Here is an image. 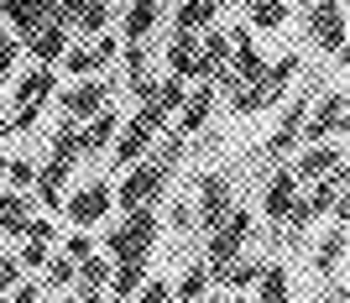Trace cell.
<instances>
[{"label":"cell","mask_w":350,"mask_h":303,"mask_svg":"<svg viewBox=\"0 0 350 303\" xmlns=\"http://www.w3.org/2000/svg\"><path fill=\"white\" fill-rule=\"evenodd\" d=\"M167 178H173V162H162L146 152L142 162H131L126 168V178H120V188H110V199L120 204V209H142V204H157L162 188H167Z\"/></svg>","instance_id":"cell-1"},{"label":"cell","mask_w":350,"mask_h":303,"mask_svg":"<svg viewBox=\"0 0 350 303\" xmlns=\"http://www.w3.org/2000/svg\"><path fill=\"white\" fill-rule=\"evenodd\" d=\"M157 235H162L157 209L142 204V209H126V220L105 235V251H110V261H131V256H146V251L157 246Z\"/></svg>","instance_id":"cell-2"},{"label":"cell","mask_w":350,"mask_h":303,"mask_svg":"<svg viewBox=\"0 0 350 303\" xmlns=\"http://www.w3.org/2000/svg\"><path fill=\"white\" fill-rule=\"evenodd\" d=\"M246 235H251V209L230 204V215L219 220L215 230H209V241H204V267H209V277H215V282L225 277V267H230V261L241 256Z\"/></svg>","instance_id":"cell-3"},{"label":"cell","mask_w":350,"mask_h":303,"mask_svg":"<svg viewBox=\"0 0 350 303\" xmlns=\"http://www.w3.org/2000/svg\"><path fill=\"white\" fill-rule=\"evenodd\" d=\"M304 16H308L314 47L329 53V58H340V53H345V5H340V0H308Z\"/></svg>","instance_id":"cell-4"},{"label":"cell","mask_w":350,"mask_h":303,"mask_svg":"<svg viewBox=\"0 0 350 303\" xmlns=\"http://www.w3.org/2000/svg\"><path fill=\"white\" fill-rule=\"evenodd\" d=\"M110 183H84V188H73V194H63V215H68V225L73 230H94L105 215H110Z\"/></svg>","instance_id":"cell-5"},{"label":"cell","mask_w":350,"mask_h":303,"mask_svg":"<svg viewBox=\"0 0 350 303\" xmlns=\"http://www.w3.org/2000/svg\"><path fill=\"white\" fill-rule=\"evenodd\" d=\"M235 204V183L225 173H204L199 178V204H193V225H204V230H215L219 220L230 215Z\"/></svg>","instance_id":"cell-6"},{"label":"cell","mask_w":350,"mask_h":303,"mask_svg":"<svg viewBox=\"0 0 350 303\" xmlns=\"http://www.w3.org/2000/svg\"><path fill=\"white\" fill-rule=\"evenodd\" d=\"M340 131H350L345 94H324V100L304 116V136H298V146H308V142H329V136H340Z\"/></svg>","instance_id":"cell-7"},{"label":"cell","mask_w":350,"mask_h":303,"mask_svg":"<svg viewBox=\"0 0 350 303\" xmlns=\"http://www.w3.org/2000/svg\"><path fill=\"white\" fill-rule=\"evenodd\" d=\"M152 142H157V126L142 120V116H131L116 131V142H110V162H116V168H131V162H142L146 152H152Z\"/></svg>","instance_id":"cell-8"},{"label":"cell","mask_w":350,"mask_h":303,"mask_svg":"<svg viewBox=\"0 0 350 303\" xmlns=\"http://www.w3.org/2000/svg\"><path fill=\"white\" fill-rule=\"evenodd\" d=\"M68 37L73 31L63 27V21H42V27H31L27 37H16V42H21V53H31V58L42 63V68H53V63L68 53Z\"/></svg>","instance_id":"cell-9"},{"label":"cell","mask_w":350,"mask_h":303,"mask_svg":"<svg viewBox=\"0 0 350 303\" xmlns=\"http://www.w3.org/2000/svg\"><path fill=\"white\" fill-rule=\"evenodd\" d=\"M304 116H308V94H298V100L282 110L278 131L267 136V162H282V157H293V152H298V136H304Z\"/></svg>","instance_id":"cell-10"},{"label":"cell","mask_w":350,"mask_h":303,"mask_svg":"<svg viewBox=\"0 0 350 303\" xmlns=\"http://www.w3.org/2000/svg\"><path fill=\"white\" fill-rule=\"evenodd\" d=\"M116 131H120V116L110 110V105H100L94 116H84V120H79V157H100V152H110Z\"/></svg>","instance_id":"cell-11"},{"label":"cell","mask_w":350,"mask_h":303,"mask_svg":"<svg viewBox=\"0 0 350 303\" xmlns=\"http://www.w3.org/2000/svg\"><path fill=\"white\" fill-rule=\"evenodd\" d=\"M340 162H345V152H340L335 142H308V146H298V157H293V178H298V183H314V178L335 173Z\"/></svg>","instance_id":"cell-12"},{"label":"cell","mask_w":350,"mask_h":303,"mask_svg":"<svg viewBox=\"0 0 350 303\" xmlns=\"http://www.w3.org/2000/svg\"><path fill=\"white\" fill-rule=\"evenodd\" d=\"M31 204H42V209H53L58 215V204H63V194H68V162H58V157H47L42 168H37V178H31Z\"/></svg>","instance_id":"cell-13"},{"label":"cell","mask_w":350,"mask_h":303,"mask_svg":"<svg viewBox=\"0 0 350 303\" xmlns=\"http://www.w3.org/2000/svg\"><path fill=\"white\" fill-rule=\"evenodd\" d=\"M298 178H293V168H278V173L262 183V215L272 220V225H282V215L293 209V199H298Z\"/></svg>","instance_id":"cell-14"},{"label":"cell","mask_w":350,"mask_h":303,"mask_svg":"<svg viewBox=\"0 0 350 303\" xmlns=\"http://www.w3.org/2000/svg\"><path fill=\"white\" fill-rule=\"evenodd\" d=\"M209 116H215V84H199L183 94V105H178V136H199V131L209 126Z\"/></svg>","instance_id":"cell-15"},{"label":"cell","mask_w":350,"mask_h":303,"mask_svg":"<svg viewBox=\"0 0 350 303\" xmlns=\"http://www.w3.org/2000/svg\"><path fill=\"white\" fill-rule=\"evenodd\" d=\"M53 94H58V73L42 68V63L27 68V73H11V100L16 105H47Z\"/></svg>","instance_id":"cell-16"},{"label":"cell","mask_w":350,"mask_h":303,"mask_svg":"<svg viewBox=\"0 0 350 303\" xmlns=\"http://www.w3.org/2000/svg\"><path fill=\"white\" fill-rule=\"evenodd\" d=\"M225 68H230V37L215 31V27H204L199 31V73H193V79H209V84H215Z\"/></svg>","instance_id":"cell-17"},{"label":"cell","mask_w":350,"mask_h":303,"mask_svg":"<svg viewBox=\"0 0 350 303\" xmlns=\"http://www.w3.org/2000/svg\"><path fill=\"white\" fill-rule=\"evenodd\" d=\"M100 105H105V84L94 79V73H89V79H79V84H68V89L58 94V110H63V116H73V120L94 116Z\"/></svg>","instance_id":"cell-18"},{"label":"cell","mask_w":350,"mask_h":303,"mask_svg":"<svg viewBox=\"0 0 350 303\" xmlns=\"http://www.w3.org/2000/svg\"><path fill=\"white\" fill-rule=\"evenodd\" d=\"M167 73H178V79H193V73H199V31H178L173 27V42H167Z\"/></svg>","instance_id":"cell-19"},{"label":"cell","mask_w":350,"mask_h":303,"mask_svg":"<svg viewBox=\"0 0 350 303\" xmlns=\"http://www.w3.org/2000/svg\"><path fill=\"white\" fill-rule=\"evenodd\" d=\"M293 73H298V53H282L278 63H267V68H262V79H256V89H262V100H267V105H278L282 94H288Z\"/></svg>","instance_id":"cell-20"},{"label":"cell","mask_w":350,"mask_h":303,"mask_svg":"<svg viewBox=\"0 0 350 303\" xmlns=\"http://www.w3.org/2000/svg\"><path fill=\"white\" fill-rule=\"evenodd\" d=\"M157 21H162V0H131L126 5V42H146L152 31H157Z\"/></svg>","instance_id":"cell-21"},{"label":"cell","mask_w":350,"mask_h":303,"mask_svg":"<svg viewBox=\"0 0 350 303\" xmlns=\"http://www.w3.org/2000/svg\"><path fill=\"white\" fill-rule=\"evenodd\" d=\"M142 277H146V256L110 261V282H105V293H110V298H131V293L142 288Z\"/></svg>","instance_id":"cell-22"},{"label":"cell","mask_w":350,"mask_h":303,"mask_svg":"<svg viewBox=\"0 0 350 303\" xmlns=\"http://www.w3.org/2000/svg\"><path fill=\"white\" fill-rule=\"evenodd\" d=\"M340 256H345V225H329V230L319 235V251H314L319 277H329V282H335V277H340Z\"/></svg>","instance_id":"cell-23"},{"label":"cell","mask_w":350,"mask_h":303,"mask_svg":"<svg viewBox=\"0 0 350 303\" xmlns=\"http://www.w3.org/2000/svg\"><path fill=\"white\" fill-rule=\"evenodd\" d=\"M251 288H256V303H288V267L282 261H262Z\"/></svg>","instance_id":"cell-24"},{"label":"cell","mask_w":350,"mask_h":303,"mask_svg":"<svg viewBox=\"0 0 350 303\" xmlns=\"http://www.w3.org/2000/svg\"><path fill=\"white\" fill-rule=\"evenodd\" d=\"M27 220H31V194H27V188L0 194V230H5V235H21Z\"/></svg>","instance_id":"cell-25"},{"label":"cell","mask_w":350,"mask_h":303,"mask_svg":"<svg viewBox=\"0 0 350 303\" xmlns=\"http://www.w3.org/2000/svg\"><path fill=\"white\" fill-rule=\"evenodd\" d=\"M215 5L209 0H178V11H173V27L178 31H204V27H215Z\"/></svg>","instance_id":"cell-26"},{"label":"cell","mask_w":350,"mask_h":303,"mask_svg":"<svg viewBox=\"0 0 350 303\" xmlns=\"http://www.w3.org/2000/svg\"><path fill=\"white\" fill-rule=\"evenodd\" d=\"M105 282H110V256H100V251L73 267V288H94V293H100Z\"/></svg>","instance_id":"cell-27"},{"label":"cell","mask_w":350,"mask_h":303,"mask_svg":"<svg viewBox=\"0 0 350 303\" xmlns=\"http://www.w3.org/2000/svg\"><path fill=\"white\" fill-rule=\"evenodd\" d=\"M183 94H189V79H178V73H167L157 89H152V105H157L162 116H178V105H183ZM146 105V100H142Z\"/></svg>","instance_id":"cell-28"},{"label":"cell","mask_w":350,"mask_h":303,"mask_svg":"<svg viewBox=\"0 0 350 303\" xmlns=\"http://www.w3.org/2000/svg\"><path fill=\"white\" fill-rule=\"evenodd\" d=\"M288 21V0H251V31H278Z\"/></svg>","instance_id":"cell-29"},{"label":"cell","mask_w":350,"mask_h":303,"mask_svg":"<svg viewBox=\"0 0 350 303\" xmlns=\"http://www.w3.org/2000/svg\"><path fill=\"white\" fill-rule=\"evenodd\" d=\"M53 157L68 162V168L79 162V120H73V116H63L58 131H53Z\"/></svg>","instance_id":"cell-30"},{"label":"cell","mask_w":350,"mask_h":303,"mask_svg":"<svg viewBox=\"0 0 350 303\" xmlns=\"http://www.w3.org/2000/svg\"><path fill=\"white\" fill-rule=\"evenodd\" d=\"M256 272H262V261H251V256H235L230 267H225V277H219V288H230V293H246L251 282H256Z\"/></svg>","instance_id":"cell-31"},{"label":"cell","mask_w":350,"mask_h":303,"mask_svg":"<svg viewBox=\"0 0 350 303\" xmlns=\"http://www.w3.org/2000/svg\"><path fill=\"white\" fill-rule=\"evenodd\" d=\"M110 27V5L105 0H84V11L73 16V31H84V37H94V31Z\"/></svg>","instance_id":"cell-32"},{"label":"cell","mask_w":350,"mask_h":303,"mask_svg":"<svg viewBox=\"0 0 350 303\" xmlns=\"http://www.w3.org/2000/svg\"><path fill=\"white\" fill-rule=\"evenodd\" d=\"M215 288V277H209L204 261H193L189 272H183V282H178V298H204V293Z\"/></svg>","instance_id":"cell-33"},{"label":"cell","mask_w":350,"mask_h":303,"mask_svg":"<svg viewBox=\"0 0 350 303\" xmlns=\"http://www.w3.org/2000/svg\"><path fill=\"white\" fill-rule=\"evenodd\" d=\"M230 110H235V116H262V110H267L262 89H256V84H235L230 89Z\"/></svg>","instance_id":"cell-34"},{"label":"cell","mask_w":350,"mask_h":303,"mask_svg":"<svg viewBox=\"0 0 350 303\" xmlns=\"http://www.w3.org/2000/svg\"><path fill=\"white\" fill-rule=\"evenodd\" d=\"M73 267H79V261H68V256H47L42 261L47 288H73Z\"/></svg>","instance_id":"cell-35"},{"label":"cell","mask_w":350,"mask_h":303,"mask_svg":"<svg viewBox=\"0 0 350 303\" xmlns=\"http://www.w3.org/2000/svg\"><path fill=\"white\" fill-rule=\"evenodd\" d=\"M136 303H173V282L167 277H142V288L131 293Z\"/></svg>","instance_id":"cell-36"},{"label":"cell","mask_w":350,"mask_h":303,"mask_svg":"<svg viewBox=\"0 0 350 303\" xmlns=\"http://www.w3.org/2000/svg\"><path fill=\"white\" fill-rule=\"evenodd\" d=\"M94 68H100V63H94L89 47H68V53H63V73H73V79H89Z\"/></svg>","instance_id":"cell-37"},{"label":"cell","mask_w":350,"mask_h":303,"mask_svg":"<svg viewBox=\"0 0 350 303\" xmlns=\"http://www.w3.org/2000/svg\"><path fill=\"white\" fill-rule=\"evenodd\" d=\"M31 178H37V162L31 157H5V183L11 188H31Z\"/></svg>","instance_id":"cell-38"},{"label":"cell","mask_w":350,"mask_h":303,"mask_svg":"<svg viewBox=\"0 0 350 303\" xmlns=\"http://www.w3.org/2000/svg\"><path fill=\"white\" fill-rule=\"evenodd\" d=\"M94 251H100V241H94L89 230H73L68 241H63V256L68 261H84V256H94Z\"/></svg>","instance_id":"cell-39"},{"label":"cell","mask_w":350,"mask_h":303,"mask_svg":"<svg viewBox=\"0 0 350 303\" xmlns=\"http://www.w3.org/2000/svg\"><path fill=\"white\" fill-rule=\"evenodd\" d=\"M47 256H53V246H47V241H27L16 261H21V272H37V267H42Z\"/></svg>","instance_id":"cell-40"},{"label":"cell","mask_w":350,"mask_h":303,"mask_svg":"<svg viewBox=\"0 0 350 303\" xmlns=\"http://www.w3.org/2000/svg\"><path fill=\"white\" fill-rule=\"evenodd\" d=\"M89 53H94V63L105 68V63L120 53V37H110V31H94V47H89Z\"/></svg>","instance_id":"cell-41"},{"label":"cell","mask_w":350,"mask_h":303,"mask_svg":"<svg viewBox=\"0 0 350 303\" xmlns=\"http://www.w3.org/2000/svg\"><path fill=\"white\" fill-rule=\"evenodd\" d=\"M53 235H58L53 220H27V225H21V241H47V246H53Z\"/></svg>","instance_id":"cell-42"},{"label":"cell","mask_w":350,"mask_h":303,"mask_svg":"<svg viewBox=\"0 0 350 303\" xmlns=\"http://www.w3.org/2000/svg\"><path fill=\"white\" fill-rule=\"evenodd\" d=\"M167 225H173V230H193V204L178 199L173 209H167Z\"/></svg>","instance_id":"cell-43"},{"label":"cell","mask_w":350,"mask_h":303,"mask_svg":"<svg viewBox=\"0 0 350 303\" xmlns=\"http://www.w3.org/2000/svg\"><path fill=\"white\" fill-rule=\"evenodd\" d=\"M5 293H11L16 303H37V298H42V293H37V282H21V277H16V282H11Z\"/></svg>","instance_id":"cell-44"},{"label":"cell","mask_w":350,"mask_h":303,"mask_svg":"<svg viewBox=\"0 0 350 303\" xmlns=\"http://www.w3.org/2000/svg\"><path fill=\"white\" fill-rule=\"evenodd\" d=\"M16 277H21V261H16V256H5V261H0V282H5V288H11Z\"/></svg>","instance_id":"cell-45"},{"label":"cell","mask_w":350,"mask_h":303,"mask_svg":"<svg viewBox=\"0 0 350 303\" xmlns=\"http://www.w3.org/2000/svg\"><path fill=\"white\" fill-rule=\"evenodd\" d=\"M209 5H215V11H219V5H225V0H209Z\"/></svg>","instance_id":"cell-46"},{"label":"cell","mask_w":350,"mask_h":303,"mask_svg":"<svg viewBox=\"0 0 350 303\" xmlns=\"http://www.w3.org/2000/svg\"><path fill=\"white\" fill-rule=\"evenodd\" d=\"M0 178H5V157H0Z\"/></svg>","instance_id":"cell-47"},{"label":"cell","mask_w":350,"mask_h":303,"mask_svg":"<svg viewBox=\"0 0 350 303\" xmlns=\"http://www.w3.org/2000/svg\"><path fill=\"white\" fill-rule=\"evenodd\" d=\"M178 303H199V298H178Z\"/></svg>","instance_id":"cell-48"},{"label":"cell","mask_w":350,"mask_h":303,"mask_svg":"<svg viewBox=\"0 0 350 303\" xmlns=\"http://www.w3.org/2000/svg\"><path fill=\"white\" fill-rule=\"evenodd\" d=\"M225 303H246V298H225Z\"/></svg>","instance_id":"cell-49"},{"label":"cell","mask_w":350,"mask_h":303,"mask_svg":"<svg viewBox=\"0 0 350 303\" xmlns=\"http://www.w3.org/2000/svg\"><path fill=\"white\" fill-rule=\"evenodd\" d=\"M105 303H126V298H105Z\"/></svg>","instance_id":"cell-50"},{"label":"cell","mask_w":350,"mask_h":303,"mask_svg":"<svg viewBox=\"0 0 350 303\" xmlns=\"http://www.w3.org/2000/svg\"><path fill=\"white\" fill-rule=\"evenodd\" d=\"M0 293H5V282H0Z\"/></svg>","instance_id":"cell-51"},{"label":"cell","mask_w":350,"mask_h":303,"mask_svg":"<svg viewBox=\"0 0 350 303\" xmlns=\"http://www.w3.org/2000/svg\"><path fill=\"white\" fill-rule=\"evenodd\" d=\"M246 5H251V0H246Z\"/></svg>","instance_id":"cell-52"},{"label":"cell","mask_w":350,"mask_h":303,"mask_svg":"<svg viewBox=\"0 0 350 303\" xmlns=\"http://www.w3.org/2000/svg\"><path fill=\"white\" fill-rule=\"evenodd\" d=\"M37 303H42V298H37Z\"/></svg>","instance_id":"cell-53"}]
</instances>
